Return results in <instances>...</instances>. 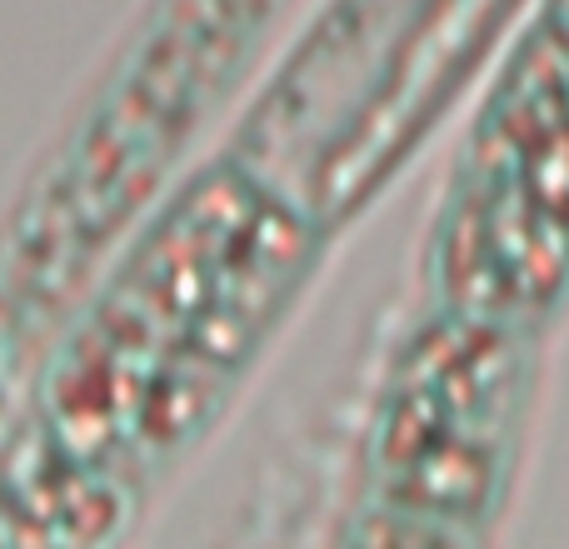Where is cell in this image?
I'll return each instance as SVG.
<instances>
[{"label":"cell","instance_id":"1","mask_svg":"<svg viewBox=\"0 0 569 549\" xmlns=\"http://www.w3.org/2000/svg\"><path fill=\"white\" fill-rule=\"evenodd\" d=\"M525 10L530 0H325L226 150L335 236L450 120Z\"/></svg>","mask_w":569,"mask_h":549},{"label":"cell","instance_id":"2","mask_svg":"<svg viewBox=\"0 0 569 549\" xmlns=\"http://www.w3.org/2000/svg\"><path fill=\"white\" fill-rule=\"evenodd\" d=\"M435 310L540 335L569 300V30L540 16L500 60L425 236Z\"/></svg>","mask_w":569,"mask_h":549},{"label":"cell","instance_id":"3","mask_svg":"<svg viewBox=\"0 0 569 549\" xmlns=\"http://www.w3.org/2000/svg\"><path fill=\"white\" fill-rule=\"evenodd\" d=\"M535 335L425 310L395 345L370 405L365 505L400 520V540L480 535L515 475L535 380Z\"/></svg>","mask_w":569,"mask_h":549},{"label":"cell","instance_id":"4","mask_svg":"<svg viewBox=\"0 0 569 549\" xmlns=\"http://www.w3.org/2000/svg\"><path fill=\"white\" fill-rule=\"evenodd\" d=\"M540 16H550L555 26H565V30H569V0H545Z\"/></svg>","mask_w":569,"mask_h":549}]
</instances>
